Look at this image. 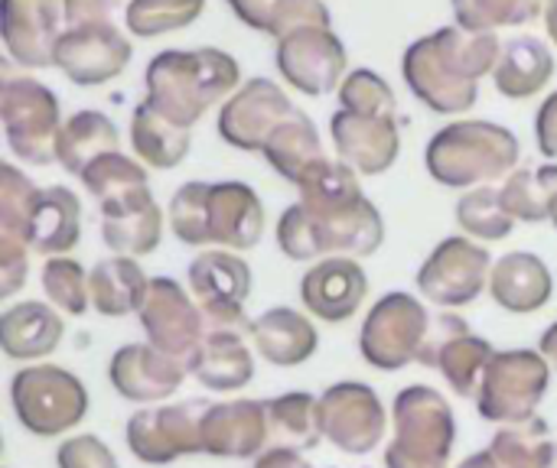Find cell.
Wrapping results in <instances>:
<instances>
[{
  "label": "cell",
  "mask_w": 557,
  "mask_h": 468,
  "mask_svg": "<svg viewBox=\"0 0 557 468\" xmlns=\"http://www.w3.org/2000/svg\"><path fill=\"white\" fill-rule=\"evenodd\" d=\"M297 189L300 202L277 218V248L290 261H359L382 248L385 222L366 199L352 166L323 156Z\"/></svg>",
  "instance_id": "6da1fadb"
},
{
  "label": "cell",
  "mask_w": 557,
  "mask_h": 468,
  "mask_svg": "<svg viewBox=\"0 0 557 468\" xmlns=\"http://www.w3.org/2000/svg\"><path fill=\"white\" fill-rule=\"evenodd\" d=\"M503 42L496 33L444 26L408 46L401 72L411 94L434 114H460L476 104L480 78L493 75Z\"/></svg>",
  "instance_id": "7a4b0ae2"
},
{
  "label": "cell",
  "mask_w": 557,
  "mask_h": 468,
  "mask_svg": "<svg viewBox=\"0 0 557 468\" xmlns=\"http://www.w3.org/2000/svg\"><path fill=\"white\" fill-rule=\"evenodd\" d=\"M170 228L189 248L251 251L264 235V205L248 182H186L170 199Z\"/></svg>",
  "instance_id": "3957f363"
},
{
  "label": "cell",
  "mask_w": 557,
  "mask_h": 468,
  "mask_svg": "<svg viewBox=\"0 0 557 468\" xmlns=\"http://www.w3.org/2000/svg\"><path fill=\"white\" fill-rule=\"evenodd\" d=\"M238 62L222 49H163L147 62V101L170 121L193 130L202 114L225 104L242 85Z\"/></svg>",
  "instance_id": "277c9868"
},
{
  "label": "cell",
  "mask_w": 557,
  "mask_h": 468,
  "mask_svg": "<svg viewBox=\"0 0 557 468\" xmlns=\"http://www.w3.org/2000/svg\"><path fill=\"white\" fill-rule=\"evenodd\" d=\"M522 147L516 134L493 121H454L428 143V173L450 189H476L509 179Z\"/></svg>",
  "instance_id": "5b68a950"
},
{
  "label": "cell",
  "mask_w": 557,
  "mask_h": 468,
  "mask_svg": "<svg viewBox=\"0 0 557 468\" xmlns=\"http://www.w3.org/2000/svg\"><path fill=\"white\" fill-rule=\"evenodd\" d=\"M395 440L385 450L388 468H447L457 420L447 397L434 388L414 384L395 397Z\"/></svg>",
  "instance_id": "8992f818"
},
{
  "label": "cell",
  "mask_w": 557,
  "mask_h": 468,
  "mask_svg": "<svg viewBox=\"0 0 557 468\" xmlns=\"http://www.w3.org/2000/svg\"><path fill=\"white\" fill-rule=\"evenodd\" d=\"M10 404L20 427L33 437H62L75 430L88 414L85 384L55 365L20 368L10 381Z\"/></svg>",
  "instance_id": "52a82bcc"
},
{
  "label": "cell",
  "mask_w": 557,
  "mask_h": 468,
  "mask_svg": "<svg viewBox=\"0 0 557 468\" xmlns=\"http://www.w3.org/2000/svg\"><path fill=\"white\" fill-rule=\"evenodd\" d=\"M552 388V365L545 362L542 352L529 349H512V352H496L480 394H476V410L490 423H529L535 420L539 404L545 401Z\"/></svg>",
  "instance_id": "ba28073f"
},
{
  "label": "cell",
  "mask_w": 557,
  "mask_h": 468,
  "mask_svg": "<svg viewBox=\"0 0 557 468\" xmlns=\"http://www.w3.org/2000/svg\"><path fill=\"white\" fill-rule=\"evenodd\" d=\"M0 121L13 156L33 166H49L55 160L62 114L59 98L42 81L7 75L0 85Z\"/></svg>",
  "instance_id": "9c48e42d"
},
{
  "label": "cell",
  "mask_w": 557,
  "mask_h": 468,
  "mask_svg": "<svg viewBox=\"0 0 557 468\" xmlns=\"http://www.w3.org/2000/svg\"><path fill=\"white\" fill-rule=\"evenodd\" d=\"M431 329V313L411 293L382 296L362 322L359 352L379 371H401L418 362Z\"/></svg>",
  "instance_id": "30bf717a"
},
{
  "label": "cell",
  "mask_w": 557,
  "mask_h": 468,
  "mask_svg": "<svg viewBox=\"0 0 557 468\" xmlns=\"http://www.w3.org/2000/svg\"><path fill=\"white\" fill-rule=\"evenodd\" d=\"M209 404L189 401V404H170L140 410L127 420V450L144 466H170L183 456L202 453V417Z\"/></svg>",
  "instance_id": "8fae6325"
},
{
  "label": "cell",
  "mask_w": 557,
  "mask_h": 468,
  "mask_svg": "<svg viewBox=\"0 0 557 468\" xmlns=\"http://www.w3.org/2000/svg\"><path fill=\"white\" fill-rule=\"evenodd\" d=\"M490 274H493L490 251L457 235L431 251V257L418 270V290L434 306L457 309L473 303L483 290H490Z\"/></svg>",
  "instance_id": "7c38bea8"
},
{
  "label": "cell",
  "mask_w": 557,
  "mask_h": 468,
  "mask_svg": "<svg viewBox=\"0 0 557 468\" xmlns=\"http://www.w3.org/2000/svg\"><path fill=\"white\" fill-rule=\"evenodd\" d=\"M493 345L470 332V326L454 313H431V329L421 345L418 365L437 368L444 381L460 397H476L483 375L493 362Z\"/></svg>",
  "instance_id": "4fadbf2b"
},
{
  "label": "cell",
  "mask_w": 557,
  "mask_h": 468,
  "mask_svg": "<svg viewBox=\"0 0 557 468\" xmlns=\"http://www.w3.org/2000/svg\"><path fill=\"white\" fill-rule=\"evenodd\" d=\"M320 420H323V440H330L336 450L349 456L372 453L388 430V417L379 394L359 381H343L323 391Z\"/></svg>",
  "instance_id": "5bb4252c"
},
{
  "label": "cell",
  "mask_w": 557,
  "mask_h": 468,
  "mask_svg": "<svg viewBox=\"0 0 557 468\" xmlns=\"http://www.w3.org/2000/svg\"><path fill=\"white\" fill-rule=\"evenodd\" d=\"M186 280L193 300L206 316V326H251L245 319L251 267L235 251H202L199 257H193Z\"/></svg>",
  "instance_id": "9a60e30c"
},
{
  "label": "cell",
  "mask_w": 557,
  "mask_h": 468,
  "mask_svg": "<svg viewBox=\"0 0 557 468\" xmlns=\"http://www.w3.org/2000/svg\"><path fill=\"white\" fill-rule=\"evenodd\" d=\"M297 111V104L284 94L271 78H248L222 107H219V134L228 147L245 153H261L268 137Z\"/></svg>",
  "instance_id": "2e32d148"
},
{
  "label": "cell",
  "mask_w": 557,
  "mask_h": 468,
  "mask_svg": "<svg viewBox=\"0 0 557 468\" xmlns=\"http://www.w3.org/2000/svg\"><path fill=\"white\" fill-rule=\"evenodd\" d=\"M140 326L147 332V342L173 358H189L202 336H206V316L199 303L173 280V277H153L147 300L140 306Z\"/></svg>",
  "instance_id": "e0dca14e"
},
{
  "label": "cell",
  "mask_w": 557,
  "mask_h": 468,
  "mask_svg": "<svg viewBox=\"0 0 557 468\" xmlns=\"http://www.w3.org/2000/svg\"><path fill=\"white\" fill-rule=\"evenodd\" d=\"M277 68L297 91L320 98L346 81V46L333 29H297L277 42Z\"/></svg>",
  "instance_id": "ac0fdd59"
},
{
  "label": "cell",
  "mask_w": 557,
  "mask_h": 468,
  "mask_svg": "<svg viewBox=\"0 0 557 468\" xmlns=\"http://www.w3.org/2000/svg\"><path fill=\"white\" fill-rule=\"evenodd\" d=\"M134 55L131 39L114 23H95V26H69L59 36L55 46V68L65 72L75 85H104L117 78Z\"/></svg>",
  "instance_id": "d6986e66"
},
{
  "label": "cell",
  "mask_w": 557,
  "mask_h": 468,
  "mask_svg": "<svg viewBox=\"0 0 557 468\" xmlns=\"http://www.w3.org/2000/svg\"><path fill=\"white\" fill-rule=\"evenodd\" d=\"M62 0H0V33L10 59L23 68L55 65Z\"/></svg>",
  "instance_id": "ffe728a7"
},
{
  "label": "cell",
  "mask_w": 557,
  "mask_h": 468,
  "mask_svg": "<svg viewBox=\"0 0 557 468\" xmlns=\"http://www.w3.org/2000/svg\"><path fill=\"white\" fill-rule=\"evenodd\" d=\"M336 156L362 176H382L395 166L401 134L395 114H359L339 107L330 121Z\"/></svg>",
  "instance_id": "44dd1931"
},
{
  "label": "cell",
  "mask_w": 557,
  "mask_h": 468,
  "mask_svg": "<svg viewBox=\"0 0 557 468\" xmlns=\"http://www.w3.org/2000/svg\"><path fill=\"white\" fill-rule=\"evenodd\" d=\"M186 371L189 368L183 358H173V355L153 349L150 342L121 345L108 365L111 388L117 391V397H124L131 404H157V401L173 397L180 391Z\"/></svg>",
  "instance_id": "7402d4cb"
},
{
  "label": "cell",
  "mask_w": 557,
  "mask_h": 468,
  "mask_svg": "<svg viewBox=\"0 0 557 468\" xmlns=\"http://www.w3.org/2000/svg\"><path fill=\"white\" fill-rule=\"evenodd\" d=\"M98 208H101V241L108 251L121 257H144L160 248L163 212L150 195V186L104 199L98 202Z\"/></svg>",
  "instance_id": "603a6c76"
},
{
  "label": "cell",
  "mask_w": 557,
  "mask_h": 468,
  "mask_svg": "<svg viewBox=\"0 0 557 468\" xmlns=\"http://www.w3.org/2000/svg\"><path fill=\"white\" fill-rule=\"evenodd\" d=\"M271 440L268 410L261 401L209 404L202 417V453L219 459H258Z\"/></svg>",
  "instance_id": "cb8c5ba5"
},
{
  "label": "cell",
  "mask_w": 557,
  "mask_h": 468,
  "mask_svg": "<svg viewBox=\"0 0 557 468\" xmlns=\"http://www.w3.org/2000/svg\"><path fill=\"white\" fill-rule=\"evenodd\" d=\"M369 293V277L356 257L317 261L300 280L304 306L323 322H346L359 313Z\"/></svg>",
  "instance_id": "d4e9b609"
},
{
  "label": "cell",
  "mask_w": 557,
  "mask_h": 468,
  "mask_svg": "<svg viewBox=\"0 0 557 468\" xmlns=\"http://www.w3.org/2000/svg\"><path fill=\"white\" fill-rule=\"evenodd\" d=\"M248 332L251 326H206L199 349L186 358L189 375L209 391H242L255 378Z\"/></svg>",
  "instance_id": "484cf974"
},
{
  "label": "cell",
  "mask_w": 557,
  "mask_h": 468,
  "mask_svg": "<svg viewBox=\"0 0 557 468\" xmlns=\"http://www.w3.org/2000/svg\"><path fill=\"white\" fill-rule=\"evenodd\" d=\"M490 293H493L496 306H503L506 313L529 316V313H539L542 306L552 303L555 277H552L548 264L539 254L512 251V254H506V257H499L493 264Z\"/></svg>",
  "instance_id": "4316f807"
},
{
  "label": "cell",
  "mask_w": 557,
  "mask_h": 468,
  "mask_svg": "<svg viewBox=\"0 0 557 468\" xmlns=\"http://www.w3.org/2000/svg\"><path fill=\"white\" fill-rule=\"evenodd\" d=\"M248 336L255 352L274 368H297L310 362L320 349V332L313 329V322L290 306H274L261 313L251 322Z\"/></svg>",
  "instance_id": "83f0119b"
},
{
  "label": "cell",
  "mask_w": 557,
  "mask_h": 468,
  "mask_svg": "<svg viewBox=\"0 0 557 468\" xmlns=\"http://www.w3.org/2000/svg\"><path fill=\"white\" fill-rule=\"evenodd\" d=\"M82 238V202L65 186L39 189L23 241L42 257H65Z\"/></svg>",
  "instance_id": "f1b7e54d"
},
{
  "label": "cell",
  "mask_w": 557,
  "mask_h": 468,
  "mask_svg": "<svg viewBox=\"0 0 557 468\" xmlns=\"http://www.w3.org/2000/svg\"><path fill=\"white\" fill-rule=\"evenodd\" d=\"M65 322L55 306L26 300L0 316V349L13 362H39L59 349Z\"/></svg>",
  "instance_id": "f546056e"
},
{
  "label": "cell",
  "mask_w": 557,
  "mask_h": 468,
  "mask_svg": "<svg viewBox=\"0 0 557 468\" xmlns=\"http://www.w3.org/2000/svg\"><path fill=\"white\" fill-rule=\"evenodd\" d=\"M552 75H555V55L539 36H516L503 42L499 62L493 68L496 91L512 101L535 98L552 81Z\"/></svg>",
  "instance_id": "4dcf8cb0"
},
{
  "label": "cell",
  "mask_w": 557,
  "mask_h": 468,
  "mask_svg": "<svg viewBox=\"0 0 557 468\" xmlns=\"http://www.w3.org/2000/svg\"><path fill=\"white\" fill-rule=\"evenodd\" d=\"M88 290H91L95 313H101L108 319H121V316L140 313L150 280L134 257L114 254L108 261H98L88 270Z\"/></svg>",
  "instance_id": "1f68e13d"
},
{
  "label": "cell",
  "mask_w": 557,
  "mask_h": 468,
  "mask_svg": "<svg viewBox=\"0 0 557 468\" xmlns=\"http://www.w3.org/2000/svg\"><path fill=\"white\" fill-rule=\"evenodd\" d=\"M131 147L153 169H173L189 156L193 130L170 121L150 101H140L131 117Z\"/></svg>",
  "instance_id": "d6a6232c"
},
{
  "label": "cell",
  "mask_w": 557,
  "mask_h": 468,
  "mask_svg": "<svg viewBox=\"0 0 557 468\" xmlns=\"http://www.w3.org/2000/svg\"><path fill=\"white\" fill-rule=\"evenodd\" d=\"M117 147H121V134L111 117H104L101 111H78L59 130L55 160L65 173L82 176L95 160L117 153Z\"/></svg>",
  "instance_id": "836d02e7"
},
{
  "label": "cell",
  "mask_w": 557,
  "mask_h": 468,
  "mask_svg": "<svg viewBox=\"0 0 557 468\" xmlns=\"http://www.w3.org/2000/svg\"><path fill=\"white\" fill-rule=\"evenodd\" d=\"M232 13L258 29L274 36L277 42L297 29H330V10L323 0H225Z\"/></svg>",
  "instance_id": "e575fe53"
},
{
  "label": "cell",
  "mask_w": 557,
  "mask_h": 468,
  "mask_svg": "<svg viewBox=\"0 0 557 468\" xmlns=\"http://www.w3.org/2000/svg\"><path fill=\"white\" fill-rule=\"evenodd\" d=\"M261 156L294 186H300V179L326 156L323 153V143H320V134L313 127V121L297 107L264 143Z\"/></svg>",
  "instance_id": "d590c367"
},
{
  "label": "cell",
  "mask_w": 557,
  "mask_h": 468,
  "mask_svg": "<svg viewBox=\"0 0 557 468\" xmlns=\"http://www.w3.org/2000/svg\"><path fill=\"white\" fill-rule=\"evenodd\" d=\"M268 410V430L277 446L307 453L323 443V420H320V401L307 391H287L281 397L264 401Z\"/></svg>",
  "instance_id": "8d00e7d4"
},
{
  "label": "cell",
  "mask_w": 557,
  "mask_h": 468,
  "mask_svg": "<svg viewBox=\"0 0 557 468\" xmlns=\"http://www.w3.org/2000/svg\"><path fill=\"white\" fill-rule=\"evenodd\" d=\"M499 192L516 222H548L557 195V163L516 169Z\"/></svg>",
  "instance_id": "74e56055"
},
{
  "label": "cell",
  "mask_w": 557,
  "mask_h": 468,
  "mask_svg": "<svg viewBox=\"0 0 557 468\" xmlns=\"http://www.w3.org/2000/svg\"><path fill=\"white\" fill-rule=\"evenodd\" d=\"M457 222L470 238H483V241H503L516 228V218L509 215L503 192L493 186H476L467 195H460Z\"/></svg>",
  "instance_id": "f35d334b"
},
{
  "label": "cell",
  "mask_w": 557,
  "mask_h": 468,
  "mask_svg": "<svg viewBox=\"0 0 557 468\" xmlns=\"http://www.w3.org/2000/svg\"><path fill=\"white\" fill-rule=\"evenodd\" d=\"M548 0H450L457 26L470 33H493L499 26H525L545 13Z\"/></svg>",
  "instance_id": "ab89813d"
},
{
  "label": "cell",
  "mask_w": 557,
  "mask_h": 468,
  "mask_svg": "<svg viewBox=\"0 0 557 468\" xmlns=\"http://www.w3.org/2000/svg\"><path fill=\"white\" fill-rule=\"evenodd\" d=\"M202 7L206 0H131L124 20L134 36L150 39L196 23Z\"/></svg>",
  "instance_id": "60d3db41"
},
{
  "label": "cell",
  "mask_w": 557,
  "mask_h": 468,
  "mask_svg": "<svg viewBox=\"0 0 557 468\" xmlns=\"http://www.w3.org/2000/svg\"><path fill=\"white\" fill-rule=\"evenodd\" d=\"M42 293L65 316H85L91 306L88 274L72 257H49L42 264Z\"/></svg>",
  "instance_id": "b9f144b4"
},
{
  "label": "cell",
  "mask_w": 557,
  "mask_h": 468,
  "mask_svg": "<svg viewBox=\"0 0 557 468\" xmlns=\"http://www.w3.org/2000/svg\"><path fill=\"white\" fill-rule=\"evenodd\" d=\"M78 179H82L85 189L95 195V202H104V199H114V195H121V192L150 186V182H147V169H144L137 160L124 156L121 150H117V153H108V156H101V160H95Z\"/></svg>",
  "instance_id": "7bdbcfd3"
},
{
  "label": "cell",
  "mask_w": 557,
  "mask_h": 468,
  "mask_svg": "<svg viewBox=\"0 0 557 468\" xmlns=\"http://www.w3.org/2000/svg\"><path fill=\"white\" fill-rule=\"evenodd\" d=\"M39 189L33 186V179H26L16 166L3 163L0 166V235H13L23 238L29 215L36 208Z\"/></svg>",
  "instance_id": "ee69618b"
},
{
  "label": "cell",
  "mask_w": 557,
  "mask_h": 468,
  "mask_svg": "<svg viewBox=\"0 0 557 468\" xmlns=\"http://www.w3.org/2000/svg\"><path fill=\"white\" fill-rule=\"evenodd\" d=\"M339 104L359 114H395V91L372 68H356L339 88Z\"/></svg>",
  "instance_id": "f6af8a7d"
},
{
  "label": "cell",
  "mask_w": 557,
  "mask_h": 468,
  "mask_svg": "<svg viewBox=\"0 0 557 468\" xmlns=\"http://www.w3.org/2000/svg\"><path fill=\"white\" fill-rule=\"evenodd\" d=\"M55 466L59 468H121L114 453L91 433L72 437L59 446L55 453Z\"/></svg>",
  "instance_id": "bcb514c9"
},
{
  "label": "cell",
  "mask_w": 557,
  "mask_h": 468,
  "mask_svg": "<svg viewBox=\"0 0 557 468\" xmlns=\"http://www.w3.org/2000/svg\"><path fill=\"white\" fill-rule=\"evenodd\" d=\"M29 244L13 235H0V296L10 300L29 277V261H26Z\"/></svg>",
  "instance_id": "7dc6e473"
},
{
  "label": "cell",
  "mask_w": 557,
  "mask_h": 468,
  "mask_svg": "<svg viewBox=\"0 0 557 468\" xmlns=\"http://www.w3.org/2000/svg\"><path fill=\"white\" fill-rule=\"evenodd\" d=\"M124 0H62V16L69 26H95L111 23Z\"/></svg>",
  "instance_id": "c3c4849f"
},
{
  "label": "cell",
  "mask_w": 557,
  "mask_h": 468,
  "mask_svg": "<svg viewBox=\"0 0 557 468\" xmlns=\"http://www.w3.org/2000/svg\"><path fill=\"white\" fill-rule=\"evenodd\" d=\"M535 140L542 156H557V91L548 94V101L535 114Z\"/></svg>",
  "instance_id": "681fc988"
},
{
  "label": "cell",
  "mask_w": 557,
  "mask_h": 468,
  "mask_svg": "<svg viewBox=\"0 0 557 468\" xmlns=\"http://www.w3.org/2000/svg\"><path fill=\"white\" fill-rule=\"evenodd\" d=\"M251 468H313L307 463V456L304 453H297V450H287V446H271V450H264L258 459H255V466Z\"/></svg>",
  "instance_id": "f907efd6"
},
{
  "label": "cell",
  "mask_w": 557,
  "mask_h": 468,
  "mask_svg": "<svg viewBox=\"0 0 557 468\" xmlns=\"http://www.w3.org/2000/svg\"><path fill=\"white\" fill-rule=\"evenodd\" d=\"M457 468H516L503 453H496L493 446L490 450H483V453H476V456H470V459H463Z\"/></svg>",
  "instance_id": "816d5d0a"
},
{
  "label": "cell",
  "mask_w": 557,
  "mask_h": 468,
  "mask_svg": "<svg viewBox=\"0 0 557 468\" xmlns=\"http://www.w3.org/2000/svg\"><path fill=\"white\" fill-rule=\"evenodd\" d=\"M539 352L545 355V362H548V365H552V368L557 371V322H555V326H548V329L542 332Z\"/></svg>",
  "instance_id": "f5cc1de1"
},
{
  "label": "cell",
  "mask_w": 557,
  "mask_h": 468,
  "mask_svg": "<svg viewBox=\"0 0 557 468\" xmlns=\"http://www.w3.org/2000/svg\"><path fill=\"white\" fill-rule=\"evenodd\" d=\"M545 26H548V36H552V42L557 46V0H548L545 3Z\"/></svg>",
  "instance_id": "db71d44e"
},
{
  "label": "cell",
  "mask_w": 557,
  "mask_h": 468,
  "mask_svg": "<svg viewBox=\"0 0 557 468\" xmlns=\"http://www.w3.org/2000/svg\"><path fill=\"white\" fill-rule=\"evenodd\" d=\"M552 222H555V228H557V195H555V205H552Z\"/></svg>",
  "instance_id": "11a10c76"
},
{
  "label": "cell",
  "mask_w": 557,
  "mask_h": 468,
  "mask_svg": "<svg viewBox=\"0 0 557 468\" xmlns=\"http://www.w3.org/2000/svg\"><path fill=\"white\" fill-rule=\"evenodd\" d=\"M548 468H557V450H555V463H552V466H548Z\"/></svg>",
  "instance_id": "9f6ffc18"
}]
</instances>
